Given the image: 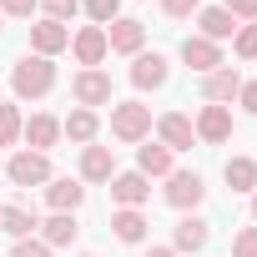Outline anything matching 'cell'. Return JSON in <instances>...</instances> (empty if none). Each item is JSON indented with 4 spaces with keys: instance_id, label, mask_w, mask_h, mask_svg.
<instances>
[{
    "instance_id": "f1b7e54d",
    "label": "cell",
    "mask_w": 257,
    "mask_h": 257,
    "mask_svg": "<svg viewBox=\"0 0 257 257\" xmlns=\"http://www.w3.org/2000/svg\"><path fill=\"white\" fill-rule=\"evenodd\" d=\"M41 16H46V21H61V26H71V21L81 16V0H41Z\"/></svg>"
},
{
    "instance_id": "277c9868",
    "label": "cell",
    "mask_w": 257,
    "mask_h": 257,
    "mask_svg": "<svg viewBox=\"0 0 257 257\" xmlns=\"http://www.w3.org/2000/svg\"><path fill=\"white\" fill-rule=\"evenodd\" d=\"M6 177H11L16 187H26V192H31V187H46V182H51L56 172H51V157H46V152L16 147V152L6 157Z\"/></svg>"
},
{
    "instance_id": "f546056e",
    "label": "cell",
    "mask_w": 257,
    "mask_h": 257,
    "mask_svg": "<svg viewBox=\"0 0 257 257\" xmlns=\"http://www.w3.org/2000/svg\"><path fill=\"white\" fill-rule=\"evenodd\" d=\"M41 11V0H0V16L6 21H31Z\"/></svg>"
},
{
    "instance_id": "9c48e42d",
    "label": "cell",
    "mask_w": 257,
    "mask_h": 257,
    "mask_svg": "<svg viewBox=\"0 0 257 257\" xmlns=\"http://www.w3.org/2000/svg\"><path fill=\"white\" fill-rule=\"evenodd\" d=\"M152 132H157V142H162L167 152H192V147H197L192 116H182V111H162V116L152 121Z\"/></svg>"
},
{
    "instance_id": "4316f807",
    "label": "cell",
    "mask_w": 257,
    "mask_h": 257,
    "mask_svg": "<svg viewBox=\"0 0 257 257\" xmlns=\"http://www.w3.org/2000/svg\"><path fill=\"white\" fill-rule=\"evenodd\" d=\"M81 11H86V21H91V26H101V31H106V26L121 16V0H81Z\"/></svg>"
},
{
    "instance_id": "9a60e30c",
    "label": "cell",
    "mask_w": 257,
    "mask_h": 257,
    "mask_svg": "<svg viewBox=\"0 0 257 257\" xmlns=\"http://www.w3.org/2000/svg\"><path fill=\"white\" fill-rule=\"evenodd\" d=\"M71 56H76L81 71H86V66H101V61L111 56L106 31H101V26H81V31H71Z\"/></svg>"
},
{
    "instance_id": "484cf974",
    "label": "cell",
    "mask_w": 257,
    "mask_h": 257,
    "mask_svg": "<svg viewBox=\"0 0 257 257\" xmlns=\"http://www.w3.org/2000/svg\"><path fill=\"white\" fill-rule=\"evenodd\" d=\"M21 132H26V116L16 101H0V147H21Z\"/></svg>"
},
{
    "instance_id": "e575fe53",
    "label": "cell",
    "mask_w": 257,
    "mask_h": 257,
    "mask_svg": "<svg viewBox=\"0 0 257 257\" xmlns=\"http://www.w3.org/2000/svg\"><path fill=\"white\" fill-rule=\"evenodd\" d=\"M237 106H242L247 116H257V81H242V91H237Z\"/></svg>"
},
{
    "instance_id": "7402d4cb",
    "label": "cell",
    "mask_w": 257,
    "mask_h": 257,
    "mask_svg": "<svg viewBox=\"0 0 257 257\" xmlns=\"http://www.w3.org/2000/svg\"><path fill=\"white\" fill-rule=\"evenodd\" d=\"M61 137H66V142H76V147H91V142L101 137V111L76 106L71 116H61Z\"/></svg>"
},
{
    "instance_id": "2e32d148",
    "label": "cell",
    "mask_w": 257,
    "mask_h": 257,
    "mask_svg": "<svg viewBox=\"0 0 257 257\" xmlns=\"http://www.w3.org/2000/svg\"><path fill=\"white\" fill-rule=\"evenodd\" d=\"M106 46H111L116 56H137V51L147 46V26H142L137 16H116V21L106 26Z\"/></svg>"
},
{
    "instance_id": "4fadbf2b",
    "label": "cell",
    "mask_w": 257,
    "mask_h": 257,
    "mask_svg": "<svg viewBox=\"0 0 257 257\" xmlns=\"http://www.w3.org/2000/svg\"><path fill=\"white\" fill-rule=\"evenodd\" d=\"M177 56H182V66H192L197 76H207V71H217V66H227V56H222V46H217V41H207V36H187V41L177 46Z\"/></svg>"
},
{
    "instance_id": "30bf717a",
    "label": "cell",
    "mask_w": 257,
    "mask_h": 257,
    "mask_svg": "<svg viewBox=\"0 0 257 257\" xmlns=\"http://www.w3.org/2000/svg\"><path fill=\"white\" fill-rule=\"evenodd\" d=\"M21 142H26L31 152H46V157H51V152L66 142V137H61V116H51V111H31V116H26Z\"/></svg>"
},
{
    "instance_id": "5b68a950",
    "label": "cell",
    "mask_w": 257,
    "mask_h": 257,
    "mask_svg": "<svg viewBox=\"0 0 257 257\" xmlns=\"http://www.w3.org/2000/svg\"><path fill=\"white\" fill-rule=\"evenodd\" d=\"M167 187H162V202L167 207H177V212H197L202 202H207V182H202V172H172V177H162Z\"/></svg>"
},
{
    "instance_id": "d4e9b609",
    "label": "cell",
    "mask_w": 257,
    "mask_h": 257,
    "mask_svg": "<svg viewBox=\"0 0 257 257\" xmlns=\"http://www.w3.org/2000/svg\"><path fill=\"white\" fill-rule=\"evenodd\" d=\"M222 182H227L237 197H252V192H257V157H227Z\"/></svg>"
},
{
    "instance_id": "603a6c76",
    "label": "cell",
    "mask_w": 257,
    "mask_h": 257,
    "mask_svg": "<svg viewBox=\"0 0 257 257\" xmlns=\"http://www.w3.org/2000/svg\"><path fill=\"white\" fill-rule=\"evenodd\" d=\"M0 232H6L11 242H26V237H36V232H41V217H36V207H0Z\"/></svg>"
},
{
    "instance_id": "d6a6232c",
    "label": "cell",
    "mask_w": 257,
    "mask_h": 257,
    "mask_svg": "<svg viewBox=\"0 0 257 257\" xmlns=\"http://www.w3.org/2000/svg\"><path fill=\"white\" fill-rule=\"evenodd\" d=\"M11 257H56L41 237H26V242H11Z\"/></svg>"
},
{
    "instance_id": "7a4b0ae2",
    "label": "cell",
    "mask_w": 257,
    "mask_h": 257,
    "mask_svg": "<svg viewBox=\"0 0 257 257\" xmlns=\"http://www.w3.org/2000/svg\"><path fill=\"white\" fill-rule=\"evenodd\" d=\"M111 137L126 147H142L152 137V106L147 101H111Z\"/></svg>"
},
{
    "instance_id": "4dcf8cb0",
    "label": "cell",
    "mask_w": 257,
    "mask_h": 257,
    "mask_svg": "<svg viewBox=\"0 0 257 257\" xmlns=\"http://www.w3.org/2000/svg\"><path fill=\"white\" fill-rule=\"evenodd\" d=\"M222 11H227L237 26H252V21H257V0H222Z\"/></svg>"
},
{
    "instance_id": "ffe728a7",
    "label": "cell",
    "mask_w": 257,
    "mask_h": 257,
    "mask_svg": "<svg viewBox=\"0 0 257 257\" xmlns=\"http://www.w3.org/2000/svg\"><path fill=\"white\" fill-rule=\"evenodd\" d=\"M137 172H142L147 182H152V177H172V172H177V152H167L162 142L147 137V142L137 147Z\"/></svg>"
},
{
    "instance_id": "8992f818",
    "label": "cell",
    "mask_w": 257,
    "mask_h": 257,
    "mask_svg": "<svg viewBox=\"0 0 257 257\" xmlns=\"http://www.w3.org/2000/svg\"><path fill=\"white\" fill-rule=\"evenodd\" d=\"M126 81H132L137 91H162L172 81V61L162 51H137L132 56V71H126Z\"/></svg>"
},
{
    "instance_id": "d590c367",
    "label": "cell",
    "mask_w": 257,
    "mask_h": 257,
    "mask_svg": "<svg viewBox=\"0 0 257 257\" xmlns=\"http://www.w3.org/2000/svg\"><path fill=\"white\" fill-rule=\"evenodd\" d=\"M142 257H177V252H172V247H147Z\"/></svg>"
},
{
    "instance_id": "52a82bcc",
    "label": "cell",
    "mask_w": 257,
    "mask_h": 257,
    "mask_svg": "<svg viewBox=\"0 0 257 257\" xmlns=\"http://www.w3.org/2000/svg\"><path fill=\"white\" fill-rule=\"evenodd\" d=\"M207 242H212V222L197 217V212H182V222L172 227V242H167V247H172L177 257H202Z\"/></svg>"
},
{
    "instance_id": "44dd1931",
    "label": "cell",
    "mask_w": 257,
    "mask_h": 257,
    "mask_svg": "<svg viewBox=\"0 0 257 257\" xmlns=\"http://www.w3.org/2000/svg\"><path fill=\"white\" fill-rule=\"evenodd\" d=\"M51 252L56 247H76V237H81V222H76V212H51L46 222H41V232H36Z\"/></svg>"
},
{
    "instance_id": "3957f363",
    "label": "cell",
    "mask_w": 257,
    "mask_h": 257,
    "mask_svg": "<svg viewBox=\"0 0 257 257\" xmlns=\"http://www.w3.org/2000/svg\"><path fill=\"white\" fill-rule=\"evenodd\" d=\"M71 101L86 106V111H101V106L116 101V86H111V76H106L101 66H86V71L71 76Z\"/></svg>"
},
{
    "instance_id": "83f0119b",
    "label": "cell",
    "mask_w": 257,
    "mask_h": 257,
    "mask_svg": "<svg viewBox=\"0 0 257 257\" xmlns=\"http://www.w3.org/2000/svg\"><path fill=\"white\" fill-rule=\"evenodd\" d=\"M232 56H237V61H257V21H252V26H237Z\"/></svg>"
},
{
    "instance_id": "ac0fdd59",
    "label": "cell",
    "mask_w": 257,
    "mask_h": 257,
    "mask_svg": "<svg viewBox=\"0 0 257 257\" xmlns=\"http://www.w3.org/2000/svg\"><path fill=\"white\" fill-rule=\"evenodd\" d=\"M147 232H152V222H147V212H142V207H116V212H111V237H116V242L142 247V242H147Z\"/></svg>"
},
{
    "instance_id": "f35d334b",
    "label": "cell",
    "mask_w": 257,
    "mask_h": 257,
    "mask_svg": "<svg viewBox=\"0 0 257 257\" xmlns=\"http://www.w3.org/2000/svg\"><path fill=\"white\" fill-rule=\"evenodd\" d=\"M0 31H6V16H0Z\"/></svg>"
},
{
    "instance_id": "60d3db41",
    "label": "cell",
    "mask_w": 257,
    "mask_h": 257,
    "mask_svg": "<svg viewBox=\"0 0 257 257\" xmlns=\"http://www.w3.org/2000/svg\"><path fill=\"white\" fill-rule=\"evenodd\" d=\"M0 207H6V202H0Z\"/></svg>"
},
{
    "instance_id": "8d00e7d4",
    "label": "cell",
    "mask_w": 257,
    "mask_h": 257,
    "mask_svg": "<svg viewBox=\"0 0 257 257\" xmlns=\"http://www.w3.org/2000/svg\"><path fill=\"white\" fill-rule=\"evenodd\" d=\"M252 222H257V192H252Z\"/></svg>"
},
{
    "instance_id": "1f68e13d",
    "label": "cell",
    "mask_w": 257,
    "mask_h": 257,
    "mask_svg": "<svg viewBox=\"0 0 257 257\" xmlns=\"http://www.w3.org/2000/svg\"><path fill=\"white\" fill-rule=\"evenodd\" d=\"M232 257H257V222L242 227V232L232 237Z\"/></svg>"
},
{
    "instance_id": "7c38bea8",
    "label": "cell",
    "mask_w": 257,
    "mask_h": 257,
    "mask_svg": "<svg viewBox=\"0 0 257 257\" xmlns=\"http://www.w3.org/2000/svg\"><path fill=\"white\" fill-rule=\"evenodd\" d=\"M116 172H121V167H116V152H111V147H101V142L81 147V162H76V177H81V182L101 187V182H111Z\"/></svg>"
},
{
    "instance_id": "836d02e7",
    "label": "cell",
    "mask_w": 257,
    "mask_h": 257,
    "mask_svg": "<svg viewBox=\"0 0 257 257\" xmlns=\"http://www.w3.org/2000/svg\"><path fill=\"white\" fill-rule=\"evenodd\" d=\"M197 11H202V0H162V16H172V21H187Z\"/></svg>"
},
{
    "instance_id": "e0dca14e",
    "label": "cell",
    "mask_w": 257,
    "mask_h": 257,
    "mask_svg": "<svg viewBox=\"0 0 257 257\" xmlns=\"http://www.w3.org/2000/svg\"><path fill=\"white\" fill-rule=\"evenodd\" d=\"M46 207L51 212H81L86 207V182L81 177H51L46 182Z\"/></svg>"
},
{
    "instance_id": "74e56055",
    "label": "cell",
    "mask_w": 257,
    "mask_h": 257,
    "mask_svg": "<svg viewBox=\"0 0 257 257\" xmlns=\"http://www.w3.org/2000/svg\"><path fill=\"white\" fill-rule=\"evenodd\" d=\"M76 257H96V252H76Z\"/></svg>"
},
{
    "instance_id": "d6986e66",
    "label": "cell",
    "mask_w": 257,
    "mask_h": 257,
    "mask_svg": "<svg viewBox=\"0 0 257 257\" xmlns=\"http://www.w3.org/2000/svg\"><path fill=\"white\" fill-rule=\"evenodd\" d=\"M106 187H111V202H116V207H147V202H152V182H147L142 172H116Z\"/></svg>"
},
{
    "instance_id": "cb8c5ba5",
    "label": "cell",
    "mask_w": 257,
    "mask_h": 257,
    "mask_svg": "<svg viewBox=\"0 0 257 257\" xmlns=\"http://www.w3.org/2000/svg\"><path fill=\"white\" fill-rule=\"evenodd\" d=\"M197 36H207V41H217V46H222V41H232V36H237V21H232L222 6H202V11H197Z\"/></svg>"
},
{
    "instance_id": "ab89813d",
    "label": "cell",
    "mask_w": 257,
    "mask_h": 257,
    "mask_svg": "<svg viewBox=\"0 0 257 257\" xmlns=\"http://www.w3.org/2000/svg\"><path fill=\"white\" fill-rule=\"evenodd\" d=\"M0 172H6V162H0Z\"/></svg>"
},
{
    "instance_id": "5bb4252c",
    "label": "cell",
    "mask_w": 257,
    "mask_h": 257,
    "mask_svg": "<svg viewBox=\"0 0 257 257\" xmlns=\"http://www.w3.org/2000/svg\"><path fill=\"white\" fill-rule=\"evenodd\" d=\"M61 51H71V26H61V21H36L31 26V56H61Z\"/></svg>"
},
{
    "instance_id": "ba28073f",
    "label": "cell",
    "mask_w": 257,
    "mask_h": 257,
    "mask_svg": "<svg viewBox=\"0 0 257 257\" xmlns=\"http://www.w3.org/2000/svg\"><path fill=\"white\" fill-rule=\"evenodd\" d=\"M192 132H197V142H207V147L232 142V106H212V101H202L197 116H192Z\"/></svg>"
},
{
    "instance_id": "8fae6325",
    "label": "cell",
    "mask_w": 257,
    "mask_h": 257,
    "mask_svg": "<svg viewBox=\"0 0 257 257\" xmlns=\"http://www.w3.org/2000/svg\"><path fill=\"white\" fill-rule=\"evenodd\" d=\"M197 91H202V101H212V106H232L237 91H242V71H237V66H217V71H207V76L197 81Z\"/></svg>"
},
{
    "instance_id": "6da1fadb",
    "label": "cell",
    "mask_w": 257,
    "mask_h": 257,
    "mask_svg": "<svg viewBox=\"0 0 257 257\" xmlns=\"http://www.w3.org/2000/svg\"><path fill=\"white\" fill-rule=\"evenodd\" d=\"M11 91H16L21 101H41V96H51V91H56V61L26 51V56L11 66Z\"/></svg>"
}]
</instances>
